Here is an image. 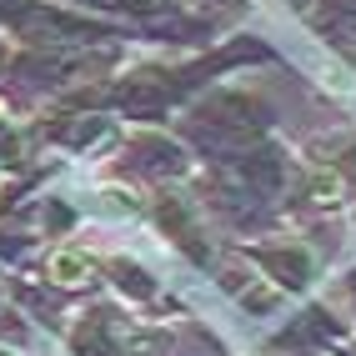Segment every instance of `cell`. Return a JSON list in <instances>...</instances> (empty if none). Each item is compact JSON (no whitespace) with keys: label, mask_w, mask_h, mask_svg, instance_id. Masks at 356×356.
<instances>
[{"label":"cell","mask_w":356,"mask_h":356,"mask_svg":"<svg viewBox=\"0 0 356 356\" xmlns=\"http://www.w3.org/2000/svg\"><path fill=\"white\" fill-rule=\"evenodd\" d=\"M261 126H266V115H261V106L251 96H216L211 106H201L191 115V136L211 140L221 151H241L246 140L261 136Z\"/></svg>","instance_id":"6da1fadb"},{"label":"cell","mask_w":356,"mask_h":356,"mask_svg":"<svg viewBox=\"0 0 356 356\" xmlns=\"http://www.w3.org/2000/svg\"><path fill=\"white\" fill-rule=\"evenodd\" d=\"M15 31L35 40V45H90V40H106L101 20H81V15H65V10H40V6H20L10 10Z\"/></svg>","instance_id":"7a4b0ae2"},{"label":"cell","mask_w":356,"mask_h":356,"mask_svg":"<svg viewBox=\"0 0 356 356\" xmlns=\"http://www.w3.org/2000/svg\"><path fill=\"white\" fill-rule=\"evenodd\" d=\"M306 15L326 40L356 51V0H316V6H306Z\"/></svg>","instance_id":"3957f363"},{"label":"cell","mask_w":356,"mask_h":356,"mask_svg":"<svg viewBox=\"0 0 356 356\" xmlns=\"http://www.w3.org/2000/svg\"><path fill=\"white\" fill-rule=\"evenodd\" d=\"M86 256L81 251H56V261H51V281H56V286H81V281H86Z\"/></svg>","instance_id":"277c9868"},{"label":"cell","mask_w":356,"mask_h":356,"mask_svg":"<svg viewBox=\"0 0 356 356\" xmlns=\"http://www.w3.org/2000/svg\"><path fill=\"white\" fill-rule=\"evenodd\" d=\"M81 6H106V10H131V15H151V10H161V0H81Z\"/></svg>","instance_id":"5b68a950"},{"label":"cell","mask_w":356,"mask_h":356,"mask_svg":"<svg viewBox=\"0 0 356 356\" xmlns=\"http://www.w3.org/2000/svg\"><path fill=\"white\" fill-rule=\"evenodd\" d=\"M221 6H226V0H221Z\"/></svg>","instance_id":"8992f818"}]
</instances>
